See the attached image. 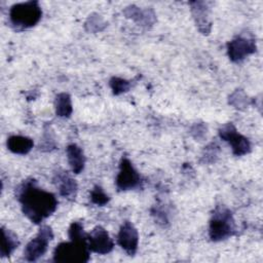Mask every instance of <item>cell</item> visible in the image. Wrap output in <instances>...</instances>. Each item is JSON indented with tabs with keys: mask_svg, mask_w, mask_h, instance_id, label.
Listing matches in <instances>:
<instances>
[{
	"mask_svg": "<svg viewBox=\"0 0 263 263\" xmlns=\"http://www.w3.org/2000/svg\"><path fill=\"white\" fill-rule=\"evenodd\" d=\"M16 197L24 215L35 224L49 217L58 206L54 194L40 188L34 179L26 180L20 185Z\"/></svg>",
	"mask_w": 263,
	"mask_h": 263,
	"instance_id": "cell-1",
	"label": "cell"
},
{
	"mask_svg": "<svg viewBox=\"0 0 263 263\" xmlns=\"http://www.w3.org/2000/svg\"><path fill=\"white\" fill-rule=\"evenodd\" d=\"M42 10L37 1L16 3L9 10V23L15 30L34 27L41 18Z\"/></svg>",
	"mask_w": 263,
	"mask_h": 263,
	"instance_id": "cell-2",
	"label": "cell"
},
{
	"mask_svg": "<svg viewBox=\"0 0 263 263\" xmlns=\"http://www.w3.org/2000/svg\"><path fill=\"white\" fill-rule=\"evenodd\" d=\"M89 249L86 238H72L61 242L53 252V261L59 263H84L89 260Z\"/></svg>",
	"mask_w": 263,
	"mask_h": 263,
	"instance_id": "cell-3",
	"label": "cell"
},
{
	"mask_svg": "<svg viewBox=\"0 0 263 263\" xmlns=\"http://www.w3.org/2000/svg\"><path fill=\"white\" fill-rule=\"evenodd\" d=\"M235 223L231 212L224 205H218L210 220L209 234L212 240L220 241L233 235Z\"/></svg>",
	"mask_w": 263,
	"mask_h": 263,
	"instance_id": "cell-4",
	"label": "cell"
},
{
	"mask_svg": "<svg viewBox=\"0 0 263 263\" xmlns=\"http://www.w3.org/2000/svg\"><path fill=\"white\" fill-rule=\"evenodd\" d=\"M52 237L53 234L51 228L47 225L41 226L37 235L27 243L24 250V258L29 262L37 261L47 251L49 241Z\"/></svg>",
	"mask_w": 263,
	"mask_h": 263,
	"instance_id": "cell-5",
	"label": "cell"
},
{
	"mask_svg": "<svg viewBox=\"0 0 263 263\" xmlns=\"http://www.w3.org/2000/svg\"><path fill=\"white\" fill-rule=\"evenodd\" d=\"M220 138L228 142L232 148V152L236 156H241L250 152L251 144L242 135L238 134L232 123H226L219 129Z\"/></svg>",
	"mask_w": 263,
	"mask_h": 263,
	"instance_id": "cell-6",
	"label": "cell"
},
{
	"mask_svg": "<svg viewBox=\"0 0 263 263\" xmlns=\"http://www.w3.org/2000/svg\"><path fill=\"white\" fill-rule=\"evenodd\" d=\"M255 51V40L248 36H236L227 44L228 57L234 63H239L243 61L248 55L254 53Z\"/></svg>",
	"mask_w": 263,
	"mask_h": 263,
	"instance_id": "cell-7",
	"label": "cell"
},
{
	"mask_svg": "<svg viewBox=\"0 0 263 263\" xmlns=\"http://www.w3.org/2000/svg\"><path fill=\"white\" fill-rule=\"evenodd\" d=\"M141 177L130 160L123 157L119 164V173L116 177V186L119 190H130L139 187Z\"/></svg>",
	"mask_w": 263,
	"mask_h": 263,
	"instance_id": "cell-8",
	"label": "cell"
},
{
	"mask_svg": "<svg viewBox=\"0 0 263 263\" xmlns=\"http://www.w3.org/2000/svg\"><path fill=\"white\" fill-rule=\"evenodd\" d=\"M87 245L90 252L105 255L112 251L114 243L108 232L101 226L95 227L87 233Z\"/></svg>",
	"mask_w": 263,
	"mask_h": 263,
	"instance_id": "cell-9",
	"label": "cell"
},
{
	"mask_svg": "<svg viewBox=\"0 0 263 263\" xmlns=\"http://www.w3.org/2000/svg\"><path fill=\"white\" fill-rule=\"evenodd\" d=\"M117 242L127 255L134 256L136 254L139 242V234L135 226L129 221H125L121 225L117 235Z\"/></svg>",
	"mask_w": 263,
	"mask_h": 263,
	"instance_id": "cell-10",
	"label": "cell"
},
{
	"mask_svg": "<svg viewBox=\"0 0 263 263\" xmlns=\"http://www.w3.org/2000/svg\"><path fill=\"white\" fill-rule=\"evenodd\" d=\"M54 182L59 192L65 198H75L77 192V184L75 180L68 175L67 172L58 173L54 177Z\"/></svg>",
	"mask_w": 263,
	"mask_h": 263,
	"instance_id": "cell-11",
	"label": "cell"
},
{
	"mask_svg": "<svg viewBox=\"0 0 263 263\" xmlns=\"http://www.w3.org/2000/svg\"><path fill=\"white\" fill-rule=\"evenodd\" d=\"M66 153L72 172H74L75 174L81 173L85 164V156L82 149L76 144H70L66 149Z\"/></svg>",
	"mask_w": 263,
	"mask_h": 263,
	"instance_id": "cell-12",
	"label": "cell"
},
{
	"mask_svg": "<svg viewBox=\"0 0 263 263\" xmlns=\"http://www.w3.org/2000/svg\"><path fill=\"white\" fill-rule=\"evenodd\" d=\"M7 148L15 154H27L33 148V140L24 136H11L7 139Z\"/></svg>",
	"mask_w": 263,
	"mask_h": 263,
	"instance_id": "cell-13",
	"label": "cell"
},
{
	"mask_svg": "<svg viewBox=\"0 0 263 263\" xmlns=\"http://www.w3.org/2000/svg\"><path fill=\"white\" fill-rule=\"evenodd\" d=\"M1 257H9L12 254V252L17 248L20 242L17 240L16 235L10 230L6 229L5 227L1 228Z\"/></svg>",
	"mask_w": 263,
	"mask_h": 263,
	"instance_id": "cell-14",
	"label": "cell"
},
{
	"mask_svg": "<svg viewBox=\"0 0 263 263\" xmlns=\"http://www.w3.org/2000/svg\"><path fill=\"white\" fill-rule=\"evenodd\" d=\"M55 113L60 117H69L72 113V104L71 99L68 93H59L55 97L54 101Z\"/></svg>",
	"mask_w": 263,
	"mask_h": 263,
	"instance_id": "cell-15",
	"label": "cell"
},
{
	"mask_svg": "<svg viewBox=\"0 0 263 263\" xmlns=\"http://www.w3.org/2000/svg\"><path fill=\"white\" fill-rule=\"evenodd\" d=\"M90 199L98 205H104L109 201V196L104 192L100 186H95L90 192Z\"/></svg>",
	"mask_w": 263,
	"mask_h": 263,
	"instance_id": "cell-16",
	"label": "cell"
},
{
	"mask_svg": "<svg viewBox=\"0 0 263 263\" xmlns=\"http://www.w3.org/2000/svg\"><path fill=\"white\" fill-rule=\"evenodd\" d=\"M110 86L115 95H119L123 91H126L129 88V82L121 78L113 77L110 80Z\"/></svg>",
	"mask_w": 263,
	"mask_h": 263,
	"instance_id": "cell-17",
	"label": "cell"
}]
</instances>
